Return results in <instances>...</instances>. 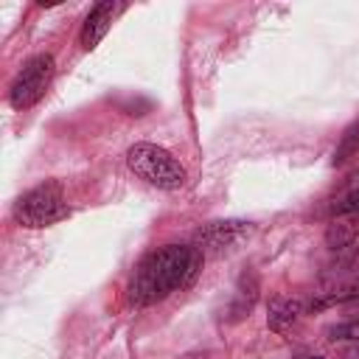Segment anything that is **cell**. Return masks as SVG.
I'll list each match as a JSON object with an SVG mask.
<instances>
[{
	"instance_id": "1",
	"label": "cell",
	"mask_w": 359,
	"mask_h": 359,
	"mask_svg": "<svg viewBox=\"0 0 359 359\" xmlns=\"http://www.w3.org/2000/svg\"><path fill=\"white\" fill-rule=\"evenodd\" d=\"M199 264L202 255L182 244H165L149 252L129 280V303L151 306L157 300H165L171 292L188 286L196 278Z\"/></svg>"
},
{
	"instance_id": "2",
	"label": "cell",
	"mask_w": 359,
	"mask_h": 359,
	"mask_svg": "<svg viewBox=\"0 0 359 359\" xmlns=\"http://www.w3.org/2000/svg\"><path fill=\"white\" fill-rule=\"evenodd\" d=\"M126 165L140 177L146 180L149 185L154 188H163V191H177L185 185V168L180 165V160L165 151L163 146H154V143H135L129 151H126Z\"/></svg>"
},
{
	"instance_id": "3",
	"label": "cell",
	"mask_w": 359,
	"mask_h": 359,
	"mask_svg": "<svg viewBox=\"0 0 359 359\" xmlns=\"http://www.w3.org/2000/svg\"><path fill=\"white\" fill-rule=\"evenodd\" d=\"M67 213H70V208L65 202L62 182H56V180H48L42 185L31 188L14 205V219L22 227H48V224L65 219Z\"/></svg>"
},
{
	"instance_id": "4",
	"label": "cell",
	"mask_w": 359,
	"mask_h": 359,
	"mask_svg": "<svg viewBox=\"0 0 359 359\" xmlns=\"http://www.w3.org/2000/svg\"><path fill=\"white\" fill-rule=\"evenodd\" d=\"M53 73H56V62H53V56L39 53V56L28 59L25 67L17 73L11 90H8V101H11V107H14V109H28V107H34V104L45 95V90H48Z\"/></svg>"
},
{
	"instance_id": "5",
	"label": "cell",
	"mask_w": 359,
	"mask_h": 359,
	"mask_svg": "<svg viewBox=\"0 0 359 359\" xmlns=\"http://www.w3.org/2000/svg\"><path fill=\"white\" fill-rule=\"evenodd\" d=\"M121 8H123L121 3L104 0V3H98V6L87 14V20H84V25H81V34H79V42H81L84 50H93V48L107 36V31H109V25H112V20H115V14H118Z\"/></svg>"
},
{
	"instance_id": "6",
	"label": "cell",
	"mask_w": 359,
	"mask_h": 359,
	"mask_svg": "<svg viewBox=\"0 0 359 359\" xmlns=\"http://www.w3.org/2000/svg\"><path fill=\"white\" fill-rule=\"evenodd\" d=\"M250 230V222L244 219H224V222H210L205 227L196 230V241L202 244H210V247H222V244H230L233 238H238L241 233Z\"/></svg>"
},
{
	"instance_id": "7",
	"label": "cell",
	"mask_w": 359,
	"mask_h": 359,
	"mask_svg": "<svg viewBox=\"0 0 359 359\" xmlns=\"http://www.w3.org/2000/svg\"><path fill=\"white\" fill-rule=\"evenodd\" d=\"M300 300L297 297H275L266 309V325L272 331H286L300 317Z\"/></svg>"
},
{
	"instance_id": "8",
	"label": "cell",
	"mask_w": 359,
	"mask_h": 359,
	"mask_svg": "<svg viewBox=\"0 0 359 359\" xmlns=\"http://www.w3.org/2000/svg\"><path fill=\"white\" fill-rule=\"evenodd\" d=\"M359 236V213H345V216H337L325 233V241L331 247H345L351 244L353 238Z\"/></svg>"
},
{
	"instance_id": "9",
	"label": "cell",
	"mask_w": 359,
	"mask_h": 359,
	"mask_svg": "<svg viewBox=\"0 0 359 359\" xmlns=\"http://www.w3.org/2000/svg\"><path fill=\"white\" fill-rule=\"evenodd\" d=\"M334 216H345V213H359V182L345 188L337 199H334Z\"/></svg>"
},
{
	"instance_id": "10",
	"label": "cell",
	"mask_w": 359,
	"mask_h": 359,
	"mask_svg": "<svg viewBox=\"0 0 359 359\" xmlns=\"http://www.w3.org/2000/svg\"><path fill=\"white\" fill-rule=\"evenodd\" d=\"M331 334H334V339H359V320H351L345 325H337Z\"/></svg>"
}]
</instances>
